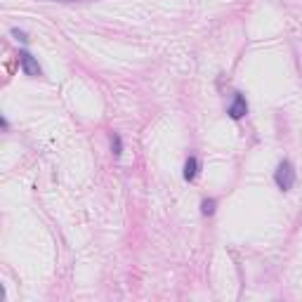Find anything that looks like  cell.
I'll return each mask as SVG.
<instances>
[{
	"instance_id": "cell-3",
	"label": "cell",
	"mask_w": 302,
	"mask_h": 302,
	"mask_svg": "<svg viewBox=\"0 0 302 302\" xmlns=\"http://www.w3.org/2000/svg\"><path fill=\"white\" fill-rule=\"evenodd\" d=\"M19 57H21V66H24V71H26L28 76H40V66H38V62L31 57V54L21 52Z\"/></svg>"
},
{
	"instance_id": "cell-6",
	"label": "cell",
	"mask_w": 302,
	"mask_h": 302,
	"mask_svg": "<svg viewBox=\"0 0 302 302\" xmlns=\"http://www.w3.org/2000/svg\"><path fill=\"white\" fill-rule=\"evenodd\" d=\"M111 147H114V153L118 156V153H121V149H123V144H121V137H118V135H114V137H111Z\"/></svg>"
},
{
	"instance_id": "cell-2",
	"label": "cell",
	"mask_w": 302,
	"mask_h": 302,
	"mask_svg": "<svg viewBox=\"0 0 302 302\" xmlns=\"http://www.w3.org/2000/svg\"><path fill=\"white\" fill-rule=\"evenodd\" d=\"M246 114H248L246 97H243V95H236V97H234V102H231V107H229V116L234 118V121H239V118H243Z\"/></svg>"
},
{
	"instance_id": "cell-5",
	"label": "cell",
	"mask_w": 302,
	"mask_h": 302,
	"mask_svg": "<svg viewBox=\"0 0 302 302\" xmlns=\"http://www.w3.org/2000/svg\"><path fill=\"white\" fill-rule=\"evenodd\" d=\"M201 210H203V215H213L215 213V201L213 198H210V201H203V208H201Z\"/></svg>"
},
{
	"instance_id": "cell-1",
	"label": "cell",
	"mask_w": 302,
	"mask_h": 302,
	"mask_svg": "<svg viewBox=\"0 0 302 302\" xmlns=\"http://www.w3.org/2000/svg\"><path fill=\"white\" fill-rule=\"evenodd\" d=\"M276 184H279V189H284V191H288V189L293 187L295 182V172H293V165L288 163V160H281L279 163V168H276Z\"/></svg>"
},
{
	"instance_id": "cell-4",
	"label": "cell",
	"mask_w": 302,
	"mask_h": 302,
	"mask_svg": "<svg viewBox=\"0 0 302 302\" xmlns=\"http://www.w3.org/2000/svg\"><path fill=\"white\" fill-rule=\"evenodd\" d=\"M196 175H198V160L191 156V158H187V163H184V179H194Z\"/></svg>"
}]
</instances>
